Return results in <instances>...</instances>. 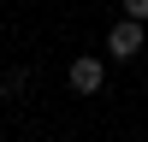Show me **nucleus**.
I'll list each match as a JSON object with an SVG mask.
<instances>
[{
    "mask_svg": "<svg viewBox=\"0 0 148 142\" xmlns=\"http://www.w3.org/2000/svg\"><path fill=\"white\" fill-rule=\"evenodd\" d=\"M142 18H119L113 30H107V59H136L142 53Z\"/></svg>",
    "mask_w": 148,
    "mask_h": 142,
    "instance_id": "1",
    "label": "nucleus"
},
{
    "mask_svg": "<svg viewBox=\"0 0 148 142\" xmlns=\"http://www.w3.org/2000/svg\"><path fill=\"white\" fill-rule=\"evenodd\" d=\"M65 83H71L77 95H101V83H107V59L77 53V59H71V71H65Z\"/></svg>",
    "mask_w": 148,
    "mask_h": 142,
    "instance_id": "2",
    "label": "nucleus"
},
{
    "mask_svg": "<svg viewBox=\"0 0 148 142\" xmlns=\"http://www.w3.org/2000/svg\"><path fill=\"white\" fill-rule=\"evenodd\" d=\"M0 89H6V95H24V89H30V65H12L6 77H0Z\"/></svg>",
    "mask_w": 148,
    "mask_h": 142,
    "instance_id": "3",
    "label": "nucleus"
},
{
    "mask_svg": "<svg viewBox=\"0 0 148 142\" xmlns=\"http://www.w3.org/2000/svg\"><path fill=\"white\" fill-rule=\"evenodd\" d=\"M125 18H148V0H125Z\"/></svg>",
    "mask_w": 148,
    "mask_h": 142,
    "instance_id": "4",
    "label": "nucleus"
}]
</instances>
